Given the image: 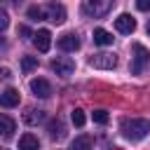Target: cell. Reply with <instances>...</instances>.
I'll return each mask as SVG.
<instances>
[{"label":"cell","mask_w":150,"mask_h":150,"mask_svg":"<svg viewBox=\"0 0 150 150\" xmlns=\"http://www.w3.org/2000/svg\"><path fill=\"white\" fill-rule=\"evenodd\" d=\"M56 45H59L61 52H77V49H80V38H77L75 33H66V35L59 38Z\"/></svg>","instance_id":"9c48e42d"},{"label":"cell","mask_w":150,"mask_h":150,"mask_svg":"<svg viewBox=\"0 0 150 150\" xmlns=\"http://www.w3.org/2000/svg\"><path fill=\"white\" fill-rule=\"evenodd\" d=\"M19 35H21L23 40H28V38H33V33H30V28H28V26H19Z\"/></svg>","instance_id":"603a6c76"},{"label":"cell","mask_w":150,"mask_h":150,"mask_svg":"<svg viewBox=\"0 0 150 150\" xmlns=\"http://www.w3.org/2000/svg\"><path fill=\"white\" fill-rule=\"evenodd\" d=\"M112 7V0H82V9L89 16H105Z\"/></svg>","instance_id":"3957f363"},{"label":"cell","mask_w":150,"mask_h":150,"mask_svg":"<svg viewBox=\"0 0 150 150\" xmlns=\"http://www.w3.org/2000/svg\"><path fill=\"white\" fill-rule=\"evenodd\" d=\"M89 66L91 68H98V70H112L117 66V56L110 54V52H101V54L89 56Z\"/></svg>","instance_id":"277c9868"},{"label":"cell","mask_w":150,"mask_h":150,"mask_svg":"<svg viewBox=\"0 0 150 150\" xmlns=\"http://www.w3.org/2000/svg\"><path fill=\"white\" fill-rule=\"evenodd\" d=\"M12 2H21V0H12Z\"/></svg>","instance_id":"484cf974"},{"label":"cell","mask_w":150,"mask_h":150,"mask_svg":"<svg viewBox=\"0 0 150 150\" xmlns=\"http://www.w3.org/2000/svg\"><path fill=\"white\" fill-rule=\"evenodd\" d=\"M26 14H28V19H33V21H40V19H45V9L35 7V5H33V7H28V12H26Z\"/></svg>","instance_id":"ffe728a7"},{"label":"cell","mask_w":150,"mask_h":150,"mask_svg":"<svg viewBox=\"0 0 150 150\" xmlns=\"http://www.w3.org/2000/svg\"><path fill=\"white\" fill-rule=\"evenodd\" d=\"M91 145H94V138L87 136V134H82L73 141V150H84V148H91Z\"/></svg>","instance_id":"2e32d148"},{"label":"cell","mask_w":150,"mask_h":150,"mask_svg":"<svg viewBox=\"0 0 150 150\" xmlns=\"http://www.w3.org/2000/svg\"><path fill=\"white\" fill-rule=\"evenodd\" d=\"M115 28H117L120 33L129 35V33H134V30H136V19H134L131 14H120V16L115 19Z\"/></svg>","instance_id":"ba28073f"},{"label":"cell","mask_w":150,"mask_h":150,"mask_svg":"<svg viewBox=\"0 0 150 150\" xmlns=\"http://www.w3.org/2000/svg\"><path fill=\"white\" fill-rule=\"evenodd\" d=\"M19 89H14V87H7L2 94H0V103H2V108H14V105H19Z\"/></svg>","instance_id":"8fae6325"},{"label":"cell","mask_w":150,"mask_h":150,"mask_svg":"<svg viewBox=\"0 0 150 150\" xmlns=\"http://www.w3.org/2000/svg\"><path fill=\"white\" fill-rule=\"evenodd\" d=\"M52 70H54L56 75H61V77H68V75L75 70V61H73L70 56H56V59L52 61Z\"/></svg>","instance_id":"5b68a950"},{"label":"cell","mask_w":150,"mask_h":150,"mask_svg":"<svg viewBox=\"0 0 150 150\" xmlns=\"http://www.w3.org/2000/svg\"><path fill=\"white\" fill-rule=\"evenodd\" d=\"M0 129H2V136L9 138V136L14 134V129H16V122H14L9 115H0Z\"/></svg>","instance_id":"9a60e30c"},{"label":"cell","mask_w":150,"mask_h":150,"mask_svg":"<svg viewBox=\"0 0 150 150\" xmlns=\"http://www.w3.org/2000/svg\"><path fill=\"white\" fill-rule=\"evenodd\" d=\"M19 148H21V150H38V148H40V141H38V136H33V134H23V136L19 138Z\"/></svg>","instance_id":"5bb4252c"},{"label":"cell","mask_w":150,"mask_h":150,"mask_svg":"<svg viewBox=\"0 0 150 150\" xmlns=\"http://www.w3.org/2000/svg\"><path fill=\"white\" fill-rule=\"evenodd\" d=\"M70 120H73L75 127H84V122H87V117H84V112H82L80 108H75V110L70 112Z\"/></svg>","instance_id":"d6986e66"},{"label":"cell","mask_w":150,"mask_h":150,"mask_svg":"<svg viewBox=\"0 0 150 150\" xmlns=\"http://www.w3.org/2000/svg\"><path fill=\"white\" fill-rule=\"evenodd\" d=\"M145 30H148V35H150V19H148V26H145Z\"/></svg>","instance_id":"d4e9b609"},{"label":"cell","mask_w":150,"mask_h":150,"mask_svg":"<svg viewBox=\"0 0 150 150\" xmlns=\"http://www.w3.org/2000/svg\"><path fill=\"white\" fill-rule=\"evenodd\" d=\"M134 56H131V75H141L143 70H145V66L150 63V52L143 47V45H138V42H134Z\"/></svg>","instance_id":"7a4b0ae2"},{"label":"cell","mask_w":150,"mask_h":150,"mask_svg":"<svg viewBox=\"0 0 150 150\" xmlns=\"http://www.w3.org/2000/svg\"><path fill=\"white\" fill-rule=\"evenodd\" d=\"M45 19H49L52 23H63V21H66V9H63V5L49 2V5L45 7Z\"/></svg>","instance_id":"8992f818"},{"label":"cell","mask_w":150,"mask_h":150,"mask_svg":"<svg viewBox=\"0 0 150 150\" xmlns=\"http://www.w3.org/2000/svg\"><path fill=\"white\" fill-rule=\"evenodd\" d=\"M91 117H94V122H96V124H105V122H108V112H105L103 108L94 110V112H91Z\"/></svg>","instance_id":"44dd1931"},{"label":"cell","mask_w":150,"mask_h":150,"mask_svg":"<svg viewBox=\"0 0 150 150\" xmlns=\"http://www.w3.org/2000/svg\"><path fill=\"white\" fill-rule=\"evenodd\" d=\"M7 26H9V16H7V12L2 9V12H0V30H7Z\"/></svg>","instance_id":"7402d4cb"},{"label":"cell","mask_w":150,"mask_h":150,"mask_svg":"<svg viewBox=\"0 0 150 150\" xmlns=\"http://www.w3.org/2000/svg\"><path fill=\"white\" fill-rule=\"evenodd\" d=\"M33 42H35V47H38L40 52H49V47H52V33H49L47 28H40V30L33 35Z\"/></svg>","instance_id":"30bf717a"},{"label":"cell","mask_w":150,"mask_h":150,"mask_svg":"<svg viewBox=\"0 0 150 150\" xmlns=\"http://www.w3.org/2000/svg\"><path fill=\"white\" fill-rule=\"evenodd\" d=\"M91 40H94L96 45L105 47V45H112V33H108L105 28H94V35H91Z\"/></svg>","instance_id":"4fadbf2b"},{"label":"cell","mask_w":150,"mask_h":150,"mask_svg":"<svg viewBox=\"0 0 150 150\" xmlns=\"http://www.w3.org/2000/svg\"><path fill=\"white\" fill-rule=\"evenodd\" d=\"M38 68V56H21V70L23 73H30Z\"/></svg>","instance_id":"ac0fdd59"},{"label":"cell","mask_w":150,"mask_h":150,"mask_svg":"<svg viewBox=\"0 0 150 150\" xmlns=\"http://www.w3.org/2000/svg\"><path fill=\"white\" fill-rule=\"evenodd\" d=\"M136 7L141 12H150V0H136Z\"/></svg>","instance_id":"cb8c5ba5"},{"label":"cell","mask_w":150,"mask_h":150,"mask_svg":"<svg viewBox=\"0 0 150 150\" xmlns=\"http://www.w3.org/2000/svg\"><path fill=\"white\" fill-rule=\"evenodd\" d=\"M47 131H49V138H54V141H61V138L66 136V127H63V122H61L59 117L47 124Z\"/></svg>","instance_id":"7c38bea8"},{"label":"cell","mask_w":150,"mask_h":150,"mask_svg":"<svg viewBox=\"0 0 150 150\" xmlns=\"http://www.w3.org/2000/svg\"><path fill=\"white\" fill-rule=\"evenodd\" d=\"M120 131L129 141H141L150 134V122L143 120V117H124L120 122Z\"/></svg>","instance_id":"6da1fadb"},{"label":"cell","mask_w":150,"mask_h":150,"mask_svg":"<svg viewBox=\"0 0 150 150\" xmlns=\"http://www.w3.org/2000/svg\"><path fill=\"white\" fill-rule=\"evenodd\" d=\"M45 120V112L42 110H28L26 115H23V122L26 124H38V122H42Z\"/></svg>","instance_id":"e0dca14e"},{"label":"cell","mask_w":150,"mask_h":150,"mask_svg":"<svg viewBox=\"0 0 150 150\" xmlns=\"http://www.w3.org/2000/svg\"><path fill=\"white\" fill-rule=\"evenodd\" d=\"M30 91L38 98H49L52 96V84L45 77H35V80H30Z\"/></svg>","instance_id":"52a82bcc"}]
</instances>
